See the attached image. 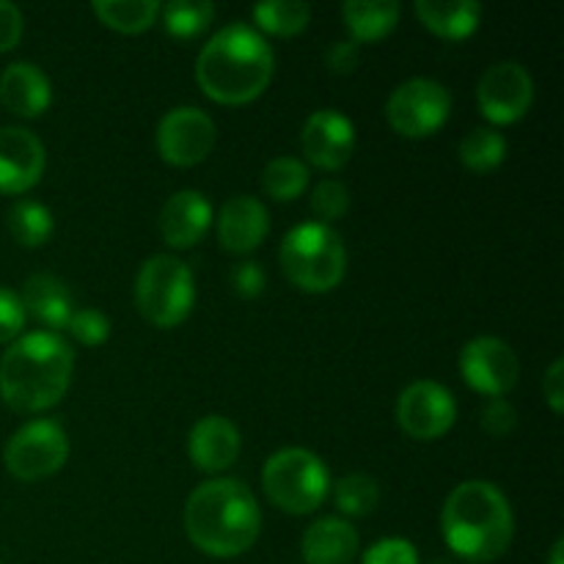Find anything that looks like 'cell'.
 I'll use <instances>...</instances> for the list:
<instances>
[{"instance_id": "d590c367", "label": "cell", "mask_w": 564, "mask_h": 564, "mask_svg": "<svg viewBox=\"0 0 564 564\" xmlns=\"http://www.w3.org/2000/svg\"><path fill=\"white\" fill-rule=\"evenodd\" d=\"M231 284H235L237 295L257 297L262 295L264 284H268V275H264L262 264L259 262H242L231 270Z\"/></svg>"}, {"instance_id": "1f68e13d", "label": "cell", "mask_w": 564, "mask_h": 564, "mask_svg": "<svg viewBox=\"0 0 564 564\" xmlns=\"http://www.w3.org/2000/svg\"><path fill=\"white\" fill-rule=\"evenodd\" d=\"M66 330H69L77 341L94 347V345H102V341L110 336V319L105 317L102 312H97V308H80V312H75L69 317Z\"/></svg>"}, {"instance_id": "4dcf8cb0", "label": "cell", "mask_w": 564, "mask_h": 564, "mask_svg": "<svg viewBox=\"0 0 564 564\" xmlns=\"http://www.w3.org/2000/svg\"><path fill=\"white\" fill-rule=\"evenodd\" d=\"M312 209L319 218V224L341 218L350 209V191L341 182L323 180L312 193Z\"/></svg>"}, {"instance_id": "cb8c5ba5", "label": "cell", "mask_w": 564, "mask_h": 564, "mask_svg": "<svg viewBox=\"0 0 564 564\" xmlns=\"http://www.w3.org/2000/svg\"><path fill=\"white\" fill-rule=\"evenodd\" d=\"M160 6L163 3L158 0H94L91 9L105 25L124 33H138L158 22Z\"/></svg>"}, {"instance_id": "7a4b0ae2", "label": "cell", "mask_w": 564, "mask_h": 564, "mask_svg": "<svg viewBox=\"0 0 564 564\" xmlns=\"http://www.w3.org/2000/svg\"><path fill=\"white\" fill-rule=\"evenodd\" d=\"M262 512L251 490L237 479L198 485L185 505V532L198 551L218 560L240 556L257 543Z\"/></svg>"}, {"instance_id": "6da1fadb", "label": "cell", "mask_w": 564, "mask_h": 564, "mask_svg": "<svg viewBox=\"0 0 564 564\" xmlns=\"http://www.w3.org/2000/svg\"><path fill=\"white\" fill-rule=\"evenodd\" d=\"M273 72V47L248 22H229L215 31L196 58L198 86L207 97L226 105L257 99L270 86Z\"/></svg>"}, {"instance_id": "ffe728a7", "label": "cell", "mask_w": 564, "mask_h": 564, "mask_svg": "<svg viewBox=\"0 0 564 564\" xmlns=\"http://www.w3.org/2000/svg\"><path fill=\"white\" fill-rule=\"evenodd\" d=\"M301 554L306 564H352L358 532L341 518H319L303 532Z\"/></svg>"}, {"instance_id": "f546056e", "label": "cell", "mask_w": 564, "mask_h": 564, "mask_svg": "<svg viewBox=\"0 0 564 564\" xmlns=\"http://www.w3.org/2000/svg\"><path fill=\"white\" fill-rule=\"evenodd\" d=\"M336 507L345 516H369L380 501V488L369 474H347L334 488Z\"/></svg>"}, {"instance_id": "277c9868", "label": "cell", "mask_w": 564, "mask_h": 564, "mask_svg": "<svg viewBox=\"0 0 564 564\" xmlns=\"http://www.w3.org/2000/svg\"><path fill=\"white\" fill-rule=\"evenodd\" d=\"M446 545L468 562H494L512 543V507L507 496L485 479L460 482L441 512Z\"/></svg>"}, {"instance_id": "60d3db41", "label": "cell", "mask_w": 564, "mask_h": 564, "mask_svg": "<svg viewBox=\"0 0 564 564\" xmlns=\"http://www.w3.org/2000/svg\"><path fill=\"white\" fill-rule=\"evenodd\" d=\"M430 564H455V562H449V560H435V562H430Z\"/></svg>"}, {"instance_id": "d6986e66", "label": "cell", "mask_w": 564, "mask_h": 564, "mask_svg": "<svg viewBox=\"0 0 564 564\" xmlns=\"http://www.w3.org/2000/svg\"><path fill=\"white\" fill-rule=\"evenodd\" d=\"M0 99L6 108L17 116H33L44 113L53 99V88H50L47 75L39 69L31 61H14L0 75Z\"/></svg>"}, {"instance_id": "7c38bea8", "label": "cell", "mask_w": 564, "mask_h": 564, "mask_svg": "<svg viewBox=\"0 0 564 564\" xmlns=\"http://www.w3.org/2000/svg\"><path fill=\"white\" fill-rule=\"evenodd\" d=\"M460 372L479 394L505 397L518 383L521 361L499 336H477L460 350Z\"/></svg>"}, {"instance_id": "8fae6325", "label": "cell", "mask_w": 564, "mask_h": 564, "mask_svg": "<svg viewBox=\"0 0 564 564\" xmlns=\"http://www.w3.org/2000/svg\"><path fill=\"white\" fill-rule=\"evenodd\" d=\"M457 419L455 397L435 380H416L397 400V422L411 438L433 441L449 433Z\"/></svg>"}, {"instance_id": "9c48e42d", "label": "cell", "mask_w": 564, "mask_h": 564, "mask_svg": "<svg viewBox=\"0 0 564 564\" xmlns=\"http://www.w3.org/2000/svg\"><path fill=\"white\" fill-rule=\"evenodd\" d=\"M452 110V94L433 77H411L391 91L386 119L400 135L424 138L438 130Z\"/></svg>"}, {"instance_id": "8d00e7d4", "label": "cell", "mask_w": 564, "mask_h": 564, "mask_svg": "<svg viewBox=\"0 0 564 564\" xmlns=\"http://www.w3.org/2000/svg\"><path fill=\"white\" fill-rule=\"evenodd\" d=\"M358 58H361V50H358V42H352V39H339V42L330 44L328 53H325V64H328L330 72H336V75H347V72L356 69Z\"/></svg>"}, {"instance_id": "836d02e7", "label": "cell", "mask_w": 564, "mask_h": 564, "mask_svg": "<svg viewBox=\"0 0 564 564\" xmlns=\"http://www.w3.org/2000/svg\"><path fill=\"white\" fill-rule=\"evenodd\" d=\"M482 430L488 435H494V438H501V435L512 433L518 424V413L516 408L510 405V402L505 400V397H490L488 405L482 408Z\"/></svg>"}, {"instance_id": "e0dca14e", "label": "cell", "mask_w": 564, "mask_h": 564, "mask_svg": "<svg viewBox=\"0 0 564 564\" xmlns=\"http://www.w3.org/2000/svg\"><path fill=\"white\" fill-rule=\"evenodd\" d=\"M187 455L202 471H226L240 455V430L226 416H204L187 435Z\"/></svg>"}, {"instance_id": "8992f818", "label": "cell", "mask_w": 564, "mask_h": 564, "mask_svg": "<svg viewBox=\"0 0 564 564\" xmlns=\"http://www.w3.org/2000/svg\"><path fill=\"white\" fill-rule=\"evenodd\" d=\"M262 485L275 507L292 512V516H306L325 501L330 477L325 463L314 452L290 446V449H279L268 457Z\"/></svg>"}, {"instance_id": "5b68a950", "label": "cell", "mask_w": 564, "mask_h": 564, "mask_svg": "<svg viewBox=\"0 0 564 564\" xmlns=\"http://www.w3.org/2000/svg\"><path fill=\"white\" fill-rule=\"evenodd\" d=\"M279 259L286 279L306 292L334 290L347 270L345 242L328 224L319 220H308L286 231Z\"/></svg>"}, {"instance_id": "f1b7e54d", "label": "cell", "mask_w": 564, "mask_h": 564, "mask_svg": "<svg viewBox=\"0 0 564 564\" xmlns=\"http://www.w3.org/2000/svg\"><path fill=\"white\" fill-rule=\"evenodd\" d=\"M264 191L279 202H292L301 196L308 185V165L297 158H275L264 165L262 174Z\"/></svg>"}, {"instance_id": "5bb4252c", "label": "cell", "mask_w": 564, "mask_h": 564, "mask_svg": "<svg viewBox=\"0 0 564 564\" xmlns=\"http://www.w3.org/2000/svg\"><path fill=\"white\" fill-rule=\"evenodd\" d=\"M301 149L317 169L336 171L350 160L356 149V127L345 113L334 108L314 110L301 132Z\"/></svg>"}, {"instance_id": "44dd1931", "label": "cell", "mask_w": 564, "mask_h": 564, "mask_svg": "<svg viewBox=\"0 0 564 564\" xmlns=\"http://www.w3.org/2000/svg\"><path fill=\"white\" fill-rule=\"evenodd\" d=\"M22 308L25 317H36L39 323L47 325L50 330H58L69 325V317L75 314V303H72L69 286L61 279L50 273H36L25 281L22 286Z\"/></svg>"}, {"instance_id": "f35d334b", "label": "cell", "mask_w": 564, "mask_h": 564, "mask_svg": "<svg viewBox=\"0 0 564 564\" xmlns=\"http://www.w3.org/2000/svg\"><path fill=\"white\" fill-rule=\"evenodd\" d=\"M543 397H545V402L551 405V411L562 413V405H564V361L562 358H556V361L549 367V372L543 375Z\"/></svg>"}, {"instance_id": "30bf717a", "label": "cell", "mask_w": 564, "mask_h": 564, "mask_svg": "<svg viewBox=\"0 0 564 564\" xmlns=\"http://www.w3.org/2000/svg\"><path fill=\"white\" fill-rule=\"evenodd\" d=\"M534 99V80L518 61H499L488 66L477 83L479 110L496 124H510L527 116Z\"/></svg>"}, {"instance_id": "74e56055", "label": "cell", "mask_w": 564, "mask_h": 564, "mask_svg": "<svg viewBox=\"0 0 564 564\" xmlns=\"http://www.w3.org/2000/svg\"><path fill=\"white\" fill-rule=\"evenodd\" d=\"M22 36V11L9 0H0V53L14 47Z\"/></svg>"}, {"instance_id": "e575fe53", "label": "cell", "mask_w": 564, "mask_h": 564, "mask_svg": "<svg viewBox=\"0 0 564 564\" xmlns=\"http://www.w3.org/2000/svg\"><path fill=\"white\" fill-rule=\"evenodd\" d=\"M25 325V308L17 292L0 286V341H14Z\"/></svg>"}, {"instance_id": "484cf974", "label": "cell", "mask_w": 564, "mask_h": 564, "mask_svg": "<svg viewBox=\"0 0 564 564\" xmlns=\"http://www.w3.org/2000/svg\"><path fill=\"white\" fill-rule=\"evenodd\" d=\"M9 231L20 246L36 248L53 237V215L44 204L22 198L9 209Z\"/></svg>"}, {"instance_id": "4fadbf2b", "label": "cell", "mask_w": 564, "mask_h": 564, "mask_svg": "<svg viewBox=\"0 0 564 564\" xmlns=\"http://www.w3.org/2000/svg\"><path fill=\"white\" fill-rule=\"evenodd\" d=\"M215 121L193 105L169 110L158 124V149L165 163L196 165L213 152Z\"/></svg>"}, {"instance_id": "4316f807", "label": "cell", "mask_w": 564, "mask_h": 564, "mask_svg": "<svg viewBox=\"0 0 564 564\" xmlns=\"http://www.w3.org/2000/svg\"><path fill=\"white\" fill-rule=\"evenodd\" d=\"M253 20L262 31L279 33V36H292L303 31L312 20V6L301 0H268V3L253 6Z\"/></svg>"}, {"instance_id": "ab89813d", "label": "cell", "mask_w": 564, "mask_h": 564, "mask_svg": "<svg viewBox=\"0 0 564 564\" xmlns=\"http://www.w3.org/2000/svg\"><path fill=\"white\" fill-rule=\"evenodd\" d=\"M562 554H564V543H562V540H556L554 549H551L549 564H562Z\"/></svg>"}, {"instance_id": "9a60e30c", "label": "cell", "mask_w": 564, "mask_h": 564, "mask_svg": "<svg viewBox=\"0 0 564 564\" xmlns=\"http://www.w3.org/2000/svg\"><path fill=\"white\" fill-rule=\"evenodd\" d=\"M42 171V141L25 127H0V193L31 191Z\"/></svg>"}, {"instance_id": "603a6c76", "label": "cell", "mask_w": 564, "mask_h": 564, "mask_svg": "<svg viewBox=\"0 0 564 564\" xmlns=\"http://www.w3.org/2000/svg\"><path fill=\"white\" fill-rule=\"evenodd\" d=\"M352 42H378L386 33L394 31L400 20V3L397 0H350L341 6Z\"/></svg>"}, {"instance_id": "ba28073f", "label": "cell", "mask_w": 564, "mask_h": 564, "mask_svg": "<svg viewBox=\"0 0 564 564\" xmlns=\"http://www.w3.org/2000/svg\"><path fill=\"white\" fill-rule=\"evenodd\" d=\"M66 457H69V438H66V430L53 419H36V422L22 424L11 435L3 452L9 474L22 482L53 477L55 471L64 468Z\"/></svg>"}, {"instance_id": "ac0fdd59", "label": "cell", "mask_w": 564, "mask_h": 564, "mask_svg": "<svg viewBox=\"0 0 564 564\" xmlns=\"http://www.w3.org/2000/svg\"><path fill=\"white\" fill-rule=\"evenodd\" d=\"M213 224V207L198 191H176L160 209V231L174 248H191L207 235Z\"/></svg>"}, {"instance_id": "d6a6232c", "label": "cell", "mask_w": 564, "mask_h": 564, "mask_svg": "<svg viewBox=\"0 0 564 564\" xmlns=\"http://www.w3.org/2000/svg\"><path fill=\"white\" fill-rule=\"evenodd\" d=\"M364 564H419V551L408 540L386 538L364 554Z\"/></svg>"}, {"instance_id": "7402d4cb", "label": "cell", "mask_w": 564, "mask_h": 564, "mask_svg": "<svg viewBox=\"0 0 564 564\" xmlns=\"http://www.w3.org/2000/svg\"><path fill=\"white\" fill-rule=\"evenodd\" d=\"M419 20L444 39H466L477 31L482 6L474 0H419Z\"/></svg>"}, {"instance_id": "83f0119b", "label": "cell", "mask_w": 564, "mask_h": 564, "mask_svg": "<svg viewBox=\"0 0 564 564\" xmlns=\"http://www.w3.org/2000/svg\"><path fill=\"white\" fill-rule=\"evenodd\" d=\"M160 17L171 36L191 39L213 22L215 6L209 0H174L169 6H160Z\"/></svg>"}, {"instance_id": "3957f363", "label": "cell", "mask_w": 564, "mask_h": 564, "mask_svg": "<svg viewBox=\"0 0 564 564\" xmlns=\"http://www.w3.org/2000/svg\"><path fill=\"white\" fill-rule=\"evenodd\" d=\"M72 367L75 352L58 334L20 336L0 358V397L14 411H47L69 389Z\"/></svg>"}, {"instance_id": "d4e9b609", "label": "cell", "mask_w": 564, "mask_h": 564, "mask_svg": "<svg viewBox=\"0 0 564 564\" xmlns=\"http://www.w3.org/2000/svg\"><path fill=\"white\" fill-rule=\"evenodd\" d=\"M460 160L466 169L477 171V174H488V171L499 169L507 158V141L499 130L494 127H474L463 135L460 141Z\"/></svg>"}, {"instance_id": "52a82bcc", "label": "cell", "mask_w": 564, "mask_h": 564, "mask_svg": "<svg viewBox=\"0 0 564 564\" xmlns=\"http://www.w3.org/2000/svg\"><path fill=\"white\" fill-rule=\"evenodd\" d=\"M196 301L193 273L182 259L154 253L141 264L135 279L138 312L158 328H174L191 314Z\"/></svg>"}, {"instance_id": "2e32d148", "label": "cell", "mask_w": 564, "mask_h": 564, "mask_svg": "<svg viewBox=\"0 0 564 564\" xmlns=\"http://www.w3.org/2000/svg\"><path fill=\"white\" fill-rule=\"evenodd\" d=\"M270 229V215L264 204L253 196H231L220 207L218 240L231 253H251L262 246Z\"/></svg>"}]
</instances>
